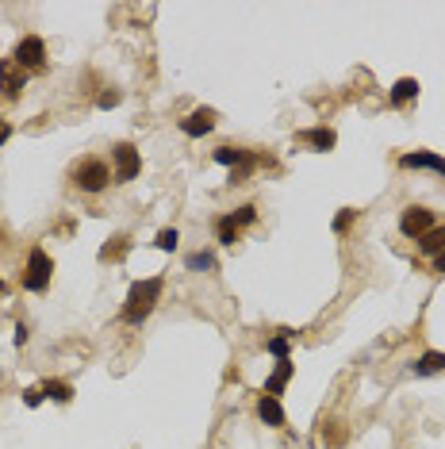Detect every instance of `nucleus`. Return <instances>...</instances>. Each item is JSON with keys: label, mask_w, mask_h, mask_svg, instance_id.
<instances>
[{"label": "nucleus", "mask_w": 445, "mask_h": 449, "mask_svg": "<svg viewBox=\"0 0 445 449\" xmlns=\"http://www.w3.org/2000/svg\"><path fill=\"white\" fill-rule=\"evenodd\" d=\"M161 277H146V281H131V288H127V300H123V323H131V326H139V323H146V315L154 311V303H158V296H161Z\"/></svg>", "instance_id": "1"}, {"label": "nucleus", "mask_w": 445, "mask_h": 449, "mask_svg": "<svg viewBox=\"0 0 445 449\" xmlns=\"http://www.w3.org/2000/svg\"><path fill=\"white\" fill-rule=\"evenodd\" d=\"M69 181L81 188V192H104L111 185V169H108V161H100V158H81L74 169H69Z\"/></svg>", "instance_id": "2"}, {"label": "nucleus", "mask_w": 445, "mask_h": 449, "mask_svg": "<svg viewBox=\"0 0 445 449\" xmlns=\"http://www.w3.org/2000/svg\"><path fill=\"white\" fill-rule=\"evenodd\" d=\"M12 66L24 74H43L46 69V43L39 35H24L12 50Z\"/></svg>", "instance_id": "3"}, {"label": "nucleus", "mask_w": 445, "mask_h": 449, "mask_svg": "<svg viewBox=\"0 0 445 449\" xmlns=\"http://www.w3.org/2000/svg\"><path fill=\"white\" fill-rule=\"evenodd\" d=\"M50 273H54V261L43 246H35L27 253V265H24V288L27 292H46L50 288Z\"/></svg>", "instance_id": "4"}, {"label": "nucleus", "mask_w": 445, "mask_h": 449, "mask_svg": "<svg viewBox=\"0 0 445 449\" xmlns=\"http://www.w3.org/2000/svg\"><path fill=\"white\" fill-rule=\"evenodd\" d=\"M111 161H116V169H111V181H119V185H127L142 173V158L139 150L131 146V142H119L116 150H111Z\"/></svg>", "instance_id": "5"}, {"label": "nucleus", "mask_w": 445, "mask_h": 449, "mask_svg": "<svg viewBox=\"0 0 445 449\" xmlns=\"http://www.w3.org/2000/svg\"><path fill=\"white\" fill-rule=\"evenodd\" d=\"M430 227H438V223H434V211L422 208V203H415V208H407L399 216V231L407 234V238H422Z\"/></svg>", "instance_id": "6"}, {"label": "nucleus", "mask_w": 445, "mask_h": 449, "mask_svg": "<svg viewBox=\"0 0 445 449\" xmlns=\"http://www.w3.org/2000/svg\"><path fill=\"white\" fill-rule=\"evenodd\" d=\"M215 123H219V116H215V108H196L189 119H181V131L189 138H204V135H211Z\"/></svg>", "instance_id": "7"}, {"label": "nucleus", "mask_w": 445, "mask_h": 449, "mask_svg": "<svg viewBox=\"0 0 445 449\" xmlns=\"http://www.w3.org/2000/svg\"><path fill=\"white\" fill-rule=\"evenodd\" d=\"M27 85V74L24 69L12 66V58H0V89H4V96H19Z\"/></svg>", "instance_id": "8"}, {"label": "nucleus", "mask_w": 445, "mask_h": 449, "mask_svg": "<svg viewBox=\"0 0 445 449\" xmlns=\"http://www.w3.org/2000/svg\"><path fill=\"white\" fill-rule=\"evenodd\" d=\"M399 166H403V169H434V173H441V177H445V158L434 154V150H415V154H403Z\"/></svg>", "instance_id": "9"}, {"label": "nucleus", "mask_w": 445, "mask_h": 449, "mask_svg": "<svg viewBox=\"0 0 445 449\" xmlns=\"http://www.w3.org/2000/svg\"><path fill=\"white\" fill-rule=\"evenodd\" d=\"M257 418H261L265 426H284L288 418H284V407H281V400L276 395H257Z\"/></svg>", "instance_id": "10"}, {"label": "nucleus", "mask_w": 445, "mask_h": 449, "mask_svg": "<svg viewBox=\"0 0 445 449\" xmlns=\"http://www.w3.org/2000/svg\"><path fill=\"white\" fill-rule=\"evenodd\" d=\"M292 373H296V365H292V361H276V369L269 373V380H265V395H281V392H284V384L292 380Z\"/></svg>", "instance_id": "11"}, {"label": "nucleus", "mask_w": 445, "mask_h": 449, "mask_svg": "<svg viewBox=\"0 0 445 449\" xmlns=\"http://www.w3.org/2000/svg\"><path fill=\"white\" fill-rule=\"evenodd\" d=\"M419 96V81L415 77H399L396 85H391V104H411V100Z\"/></svg>", "instance_id": "12"}, {"label": "nucleus", "mask_w": 445, "mask_h": 449, "mask_svg": "<svg viewBox=\"0 0 445 449\" xmlns=\"http://www.w3.org/2000/svg\"><path fill=\"white\" fill-rule=\"evenodd\" d=\"M242 161H250V150H242V146H219V150H215V166L238 169Z\"/></svg>", "instance_id": "13"}, {"label": "nucleus", "mask_w": 445, "mask_h": 449, "mask_svg": "<svg viewBox=\"0 0 445 449\" xmlns=\"http://www.w3.org/2000/svg\"><path fill=\"white\" fill-rule=\"evenodd\" d=\"M415 373L419 376H434V373H445V353H438V350H426L415 361Z\"/></svg>", "instance_id": "14"}, {"label": "nucleus", "mask_w": 445, "mask_h": 449, "mask_svg": "<svg viewBox=\"0 0 445 449\" xmlns=\"http://www.w3.org/2000/svg\"><path fill=\"white\" fill-rule=\"evenodd\" d=\"M184 265H189L192 273H215V269H219V261H215V250L189 253V258H184Z\"/></svg>", "instance_id": "15"}, {"label": "nucleus", "mask_w": 445, "mask_h": 449, "mask_svg": "<svg viewBox=\"0 0 445 449\" xmlns=\"http://www.w3.org/2000/svg\"><path fill=\"white\" fill-rule=\"evenodd\" d=\"M419 250H422V253H434V258H438V253L445 250V227H430V231L419 238Z\"/></svg>", "instance_id": "16"}, {"label": "nucleus", "mask_w": 445, "mask_h": 449, "mask_svg": "<svg viewBox=\"0 0 445 449\" xmlns=\"http://www.w3.org/2000/svg\"><path fill=\"white\" fill-rule=\"evenodd\" d=\"M307 142V146H315V150H334V131H326V127H315V131H304V135H299Z\"/></svg>", "instance_id": "17"}, {"label": "nucleus", "mask_w": 445, "mask_h": 449, "mask_svg": "<svg viewBox=\"0 0 445 449\" xmlns=\"http://www.w3.org/2000/svg\"><path fill=\"white\" fill-rule=\"evenodd\" d=\"M43 395H46V400H54V403H69V400H74V384L46 380V384H43Z\"/></svg>", "instance_id": "18"}, {"label": "nucleus", "mask_w": 445, "mask_h": 449, "mask_svg": "<svg viewBox=\"0 0 445 449\" xmlns=\"http://www.w3.org/2000/svg\"><path fill=\"white\" fill-rule=\"evenodd\" d=\"M215 231H219V242H223V246H234V242H238V223H234L231 216H219V219H215Z\"/></svg>", "instance_id": "19"}, {"label": "nucleus", "mask_w": 445, "mask_h": 449, "mask_svg": "<svg viewBox=\"0 0 445 449\" xmlns=\"http://www.w3.org/2000/svg\"><path fill=\"white\" fill-rule=\"evenodd\" d=\"M177 242H181V234L173 231V227H165V231H158V238H154V246H158L161 253H173V250H177Z\"/></svg>", "instance_id": "20"}, {"label": "nucleus", "mask_w": 445, "mask_h": 449, "mask_svg": "<svg viewBox=\"0 0 445 449\" xmlns=\"http://www.w3.org/2000/svg\"><path fill=\"white\" fill-rule=\"evenodd\" d=\"M265 350L276 357V361H288V350H292V342H288V331L281 334V338H269L265 342Z\"/></svg>", "instance_id": "21"}, {"label": "nucleus", "mask_w": 445, "mask_h": 449, "mask_svg": "<svg viewBox=\"0 0 445 449\" xmlns=\"http://www.w3.org/2000/svg\"><path fill=\"white\" fill-rule=\"evenodd\" d=\"M231 219L238 223V231H242V227H250V223L257 219V208H254V203H242V208L231 211Z\"/></svg>", "instance_id": "22"}, {"label": "nucleus", "mask_w": 445, "mask_h": 449, "mask_svg": "<svg viewBox=\"0 0 445 449\" xmlns=\"http://www.w3.org/2000/svg\"><path fill=\"white\" fill-rule=\"evenodd\" d=\"M108 242H111V246H108L104 253H100V258H104V261H111V258H116L119 250H127V238H123V234H116V238H108Z\"/></svg>", "instance_id": "23"}, {"label": "nucleus", "mask_w": 445, "mask_h": 449, "mask_svg": "<svg viewBox=\"0 0 445 449\" xmlns=\"http://www.w3.org/2000/svg\"><path fill=\"white\" fill-rule=\"evenodd\" d=\"M116 104H119V93H116V89H108V93H100V96H96V108H104V111H108V108H116Z\"/></svg>", "instance_id": "24"}, {"label": "nucleus", "mask_w": 445, "mask_h": 449, "mask_svg": "<svg viewBox=\"0 0 445 449\" xmlns=\"http://www.w3.org/2000/svg\"><path fill=\"white\" fill-rule=\"evenodd\" d=\"M354 216H357V211H349V208H346V211H338V216H334V231H338V234H341V231H349Z\"/></svg>", "instance_id": "25"}, {"label": "nucleus", "mask_w": 445, "mask_h": 449, "mask_svg": "<svg viewBox=\"0 0 445 449\" xmlns=\"http://www.w3.org/2000/svg\"><path fill=\"white\" fill-rule=\"evenodd\" d=\"M250 169H254V158L242 161L238 169H231V185H242V177H250Z\"/></svg>", "instance_id": "26"}, {"label": "nucleus", "mask_w": 445, "mask_h": 449, "mask_svg": "<svg viewBox=\"0 0 445 449\" xmlns=\"http://www.w3.org/2000/svg\"><path fill=\"white\" fill-rule=\"evenodd\" d=\"M43 400H46V395H43V388H27V392H24V403H27V407H39Z\"/></svg>", "instance_id": "27"}, {"label": "nucleus", "mask_w": 445, "mask_h": 449, "mask_svg": "<svg viewBox=\"0 0 445 449\" xmlns=\"http://www.w3.org/2000/svg\"><path fill=\"white\" fill-rule=\"evenodd\" d=\"M8 138H12V123H8V119H0V146H4Z\"/></svg>", "instance_id": "28"}, {"label": "nucleus", "mask_w": 445, "mask_h": 449, "mask_svg": "<svg viewBox=\"0 0 445 449\" xmlns=\"http://www.w3.org/2000/svg\"><path fill=\"white\" fill-rule=\"evenodd\" d=\"M16 345H27V326H24V323L16 326Z\"/></svg>", "instance_id": "29"}, {"label": "nucleus", "mask_w": 445, "mask_h": 449, "mask_svg": "<svg viewBox=\"0 0 445 449\" xmlns=\"http://www.w3.org/2000/svg\"><path fill=\"white\" fill-rule=\"evenodd\" d=\"M434 269H438V273H445V250L438 253V258H434Z\"/></svg>", "instance_id": "30"}, {"label": "nucleus", "mask_w": 445, "mask_h": 449, "mask_svg": "<svg viewBox=\"0 0 445 449\" xmlns=\"http://www.w3.org/2000/svg\"><path fill=\"white\" fill-rule=\"evenodd\" d=\"M4 292H8V284H4V281H0V296H4Z\"/></svg>", "instance_id": "31"}]
</instances>
